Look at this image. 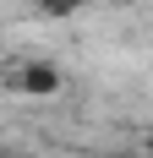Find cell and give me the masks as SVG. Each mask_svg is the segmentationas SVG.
I'll return each instance as SVG.
<instances>
[{"label": "cell", "instance_id": "obj_4", "mask_svg": "<svg viewBox=\"0 0 153 158\" xmlns=\"http://www.w3.org/2000/svg\"><path fill=\"white\" fill-rule=\"evenodd\" d=\"M115 6H142V0H115Z\"/></svg>", "mask_w": 153, "mask_h": 158}, {"label": "cell", "instance_id": "obj_3", "mask_svg": "<svg viewBox=\"0 0 153 158\" xmlns=\"http://www.w3.org/2000/svg\"><path fill=\"white\" fill-rule=\"evenodd\" d=\"M98 158H137V153H98Z\"/></svg>", "mask_w": 153, "mask_h": 158}, {"label": "cell", "instance_id": "obj_2", "mask_svg": "<svg viewBox=\"0 0 153 158\" xmlns=\"http://www.w3.org/2000/svg\"><path fill=\"white\" fill-rule=\"evenodd\" d=\"M38 6H44L49 16H66V11H82V6H88V0H38Z\"/></svg>", "mask_w": 153, "mask_h": 158}, {"label": "cell", "instance_id": "obj_1", "mask_svg": "<svg viewBox=\"0 0 153 158\" xmlns=\"http://www.w3.org/2000/svg\"><path fill=\"white\" fill-rule=\"evenodd\" d=\"M11 87H16L22 98H55V93H60V71H55L49 60H28V65L11 77Z\"/></svg>", "mask_w": 153, "mask_h": 158}]
</instances>
